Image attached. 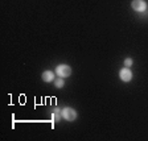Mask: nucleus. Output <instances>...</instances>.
<instances>
[{"label": "nucleus", "instance_id": "nucleus-2", "mask_svg": "<svg viewBox=\"0 0 148 141\" xmlns=\"http://www.w3.org/2000/svg\"><path fill=\"white\" fill-rule=\"evenodd\" d=\"M61 115H62V117H64L65 120H68V121H74V120L77 119V111L70 108V107L64 108Z\"/></svg>", "mask_w": 148, "mask_h": 141}, {"label": "nucleus", "instance_id": "nucleus-1", "mask_svg": "<svg viewBox=\"0 0 148 141\" xmlns=\"http://www.w3.org/2000/svg\"><path fill=\"white\" fill-rule=\"evenodd\" d=\"M56 74L58 75L60 78H68L71 75V67L68 65H60L56 69Z\"/></svg>", "mask_w": 148, "mask_h": 141}, {"label": "nucleus", "instance_id": "nucleus-4", "mask_svg": "<svg viewBox=\"0 0 148 141\" xmlns=\"http://www.w3.org/2000/svg\"><path fill=\"white\" fill-rule=\"evenodd\" d=\"M119 77L123 82H130V80L132 79V71L130 70L128 67H124L119 71Z\"/></svg>", "mask_w": 148, "mask_h": 141}, {"label": "nucleus", "instance_id": "nucleus-3", "mask_svg": "<svg viewBox=\"0 0 148 141\" xmlns=\"http://www.w3.org/2000/svg\"><path fill=\"white\" fill-rule=\"evenodd\" d=\"M131 5H132V9L135 12H144L147 9V3L144 0H134Z\"/></svg>", "mask_w": 148, "mask_h": 141}, {"label": "nucleus", "instance_id": "nucleus-6", "mask_svg": "<svg viewBox=\"0 0 148 141\" xmlns=\"http://www.w3.org/2000/svg\"><path fill=\"white\" fill-rule=\"evenodd\" d=\"M61 116H62V115H60V108H54V112H53V116H52L53 121H54V123H57V121H60V119H61Z\"/></svg>", "mask_w": 148, "mask_h": 141}, {"label": "nucleus", "instance_id": "nucleus-5", "mask_svg": "<svg viewBox=\"0 0 148 141\" xmlns=\"http://www.w3.org/2000/svg\"><path fill=\"white\" fill-rule=\"evenodd\" d=\"M42 80L44 82H53L54 80V73L53 71H50V70H48V71H44V74H42Z\"/></svg>", "mask_w": 148, "mask_h": 141}, {"label": "nucleus", "instance_id": "nucleus-7", "mask_svg": "<svg viewBox=\"0 0 148 141\" xmlns=\"http://www.w3.org/2000/svg\"><path fill=\"white\" fill-rule=\"evenodd\" d=\"M54 86L57 87V89H62V87L65 86L64 78H58V79H56V80H54Z\"/></svg>", "mask_w": 148, "mask_h": 141}, {"label": "nucleus", "instance_id": "nucleus-8", "mask_svg": "<svg viewBox=\"0 0 148 141\" xmlns=\"http://www.w3.org/2000/svg\"><path fill=\"white\" fill-rule=\"evenodd\" d=\"M131 65H132V59H131V58H126V59H124V66H126V67H130Z\"/></svg>", "mask_w": 148, "mask_h": 141}]
</instances>
